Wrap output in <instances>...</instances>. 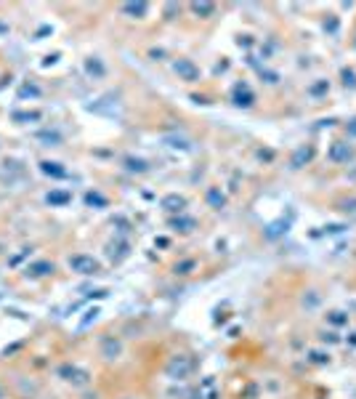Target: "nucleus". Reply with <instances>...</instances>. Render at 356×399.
<instances>
[{
	"instance_id": "f257e3e1",
	"label": "nucleus",
	"mask_w": 356,
	"mask_h": 399,
	"mask_svg": "<svg viewBox=\"0 0 356 399\" xmlns=\"http://www.w3.org/2000/svg\"><path fill=\"white\" fill-rule=\"evenodd\" d=\"M69 264L75 266V269H80L83 274H90V272H96L98 269V264L93 258H85V256H75L72 261H69Z\"/></svg>"
},
{
	"instance_id": "f03ea898",
	"label": "nucleus",
	"mask_w": 356,
	"mask_h": 399,
	"mask_svg": "<svg viewBox=\"0 0 356 399\" xmlns=\"http://www.w3.org/2000/svg\"><path fill=\"white\" fill-rule=\"evenodd\" d=\"M330 157L335 160V163H340V160L351 157V149H348V144H335V147L330 149Z\"/></svg>"
},
{
	"instance_id": "7ed1b4c3",
	"label": "nucleus",
	"mask_w": 356,
	"mask_h": 399,
	"mask_svg": "<svg viewBox=\"0 0 356 399\" xmlns=\"http://www.w3.org/2000/svg\"><path fill=\"white\" fill-rule=\"evenodd\" d=\"M176 72H181L186 80H194V78H197V70H194V64H191V61H178V64H176Z\"/></svg>"
}]
</instances>
